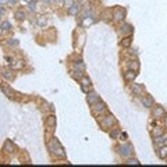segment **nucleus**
Wrapping results in <instances>:
<instances>
[{
    "mask_svg": "<svg viewBox=\"0 0 167 167\" xmlns=\"http://www.w3.org/2000/svg\"><path fill=\"white\" fill-rule=\"evenodd\" d=\"M49 150L52 152V155H54L56 157H64V149H63V146L60 145V142L57 141V139H52L50 142H49Z\"/></svg>",
    "mask_w": 167,
    "mask_h": 167,
    "instance_id": "1",
    "label": "nucleus"
},
{
    "mask_svg": "<svg viewBox=\"0 0 167 167\" xmlns=\"http://www.w3.org/2000/svg\"><path fill=\"white\" fill-rule=\"evenodd\" d=\"M117 150H118V155L121 157H130L132 155V146H131V144H123V145H120L117 148Z\"/></svg>",
    "mask_w": 167,
    "mask_h": 167,
    "instance_id": "2",
    "label": "nucleus"
},
{
    "mask_svg": "<svg viewBox=\"0 0 167 167\" xmlns=\"http://www.w3.org/2000/svg\"><path fill=\"white\" fill-rule=\"evenodd\" d=\"M106 110H107V106H106L103 102H100V100L92 104V113H94V116H100V114H103Z\"/></svg>",
    "mask_w": 167,
    "mask_h": 167,
    "instance_id": "3",
    "label": "nucleus"
},
{
    "mask_svg": "<svg viewBox=\"0 0 167 167\" xmlns=\"http://www.w3.org/2000/svg\"><path fill=\"white\" fill-rule=\"evenodd\" d=\"M116 123V118L113 114H107L104 116L103 118L100 120V125L103 127L104 130H107V128H112V125Z\"/></svg>",
    "mask_w": 167,
    "mask_h": 167,
    "instance_id": "4",
    "label": "nucleus"
},
{
    "mask_svg": "<svg viewBox=\"0 0 167 167\" xmlns=\"http://www.w3.org/2000/svg\"><path fill=\"white\" fill-rule=\"evenodd\" d=\"M0 74H1V77H4L7 81H13V79H14V74H13V70H11V68H0Z\"/></svg>",
    "mask_w": 167,
    "mask_h": 167,
    "instance_id": "5",
    "label": "nucleus"
},
{
    "mask_svg": "<svg viewBox=\"0 0 167 167\" xmlns=\"http://www.w3.org/2000/svg\"><path fill=\"white\" fill-rule=\"evenodd\" d=\"M113 18L116 21H123L125 18V10L124 9H116L113 13Z\"/></svg>",
    "mask_w": 167,
    "mask_h": 167,
    "instance_id": "6",
    "label": "nucleus"
},
{
    "mask_svg": "<svg viewBox=\"0 0 167 167\" xmlns=\"http://www.w3.org/2000/svg\"><path fill=\"white\" fill-rule=\"evenodd\" d=\"M99 100H100V96H99L98 94H95V92L88 94V96H86V102L91 104V106H92L94 103H96V102H99Z\"/></svg>",
    "mask_w": 167,
    "mask_h": 167,
    "instance_id": "7",
    "label": "nucleus"
},
{
    "mask_svg": "<svg viewBox=\"0 0 167 167\" xmlns=\"http://www.w3.org/2000/svg\"><path fill=\"white\" fill-rule=\"evenodd\" d=\"M153 116H155L156 118H164V117H166V110H164L162 106H157L156 109H155V112H153Z\"/></svg>",
    "mask_w": 167,
    "mask_h": 167,
    "instance_id": "8",
    "label": "nucleus"
},
{
    "mask_svg": "<svg viewBox=\"0 0 167 167\" xmlns=\"http://www.w3.org/2000/svg\"><path fill=\"white\" fill-rule=\"evenodd\" d=\"M120 33H123V35H131L132 33V27L130 25V24H123L121 27H120Z\"/></svg>",
    "mask_w": 167,
    "mask_h": 167,
    "instance_id": "9",
    "label": "nucleus"
},
{
    "mask_svg": "<svg viewBox=\"0 0 167 167\" xmlns=\"http://www.w3.org/2000/svg\"><path fill=\"white\" fill-rule=\"evenodd\" d=\"M155 144L157 146H163V145H167V135L162 134L159 136H155Z\"/></svg>",
    "mask_w": 167,
    "mask_h": 167,
    "instance_id": "10",
    "label": "nucleus"
},
{
    "mask_svg": "<svg viewBox=\"0 0 167 167\" xmlns=\"http://www.w3.org/2000/svg\"><path fill=\"white\" fill-rule=\"evenodd\" d=\"M127 68L132 70V71H138L139 70V63L136 61V60H128L127 61Z\"/></svg>",
    "mask_w": 167,
    "mask_h": 167,
    "instance_id": "11",
    "label": "nucleus"
},
{
    "mask_svg": "<svg viewBox=\"0 0 167 167\" xmlns=\"http://www.w3.org/2000/svg\"><path fill=\"white\" fill-rule=\"evenodd\" d=\"M142 104L145 106L146 109H150V107H153L155 106V102H153V98L152 96H146L142 99Z\"/></svg>",
    "mask_w": 167,
    "mask_h": 167,
    "instance_id": "12",
    "label": "nucleus"
},
{
    "mask_svg": "<svg viewBox=\"0 0 167 167\" xmlns=\"http://www.w3.org/2000/svg\"><path fill=\"white\" fill-rule=\"evenodd\" d=\"M131 89H132V92L135 95L144 94V88H142V85H139V84H132V85H131Z\"/></svg>",
    "mask_w": 167,
    "mask_h": 167,
    "instance_id": "13",
    "label": "nucleus"
},
{
    "mask_svg": "<svg viewBox=\"0 0 167 167\" xmlns=\"http://www.w3.org/2000/svg\"><path fill=\"white\" fill-rule=\"evenodd\" d=\"M135 77H136V71H132V70H128V71L125 73V75H124L125 81H134V79H135Z\"/></svg>",
    "mask_w": 167,
    "mask_h": 167,
    "instance_id": "14",
    "label": "nucleus"
},
{
    "mask_svg": "<svg viewBox=\"0 0 167 167\" xmlns=\"http://www.w3.org/2000/svg\"><path fill=\"white\" fill-rule=\"evenodd\" d=\"M157 155H159V157L160 159H166L167 157V146L163 145L159 148V150H157Z\"/></svg>",
    "mask_w": 167,
    "mask_h": 167,
    "instance_id": "15",
    "label": "nucleus"
},
{
    "mask_svg": "<svg viewBox=\"0 0 167 167\" xmlns=\"http://www.w3.org/2000/svg\"><path fill=\"white\" fill-rule=\"evenodd\" d=\"M131 43H132V38H131V35H128L127 38H124V39L121 41V46H123V47H130Z\"/></svg>",
    "mask_w": 167,
    "mask_h": 167,
    "instance_id": "16",
    "label": "nucleus"
},
{
    "mask_svg": "<svg viewBox=\"0 0 167 167\" xmlns=\"http://www.w3.org/2000/svg\"><path fill=\"white\" fill-rule=\"evenodd\" d=\"M79 9H81V7L78 6V3H74L73 6L68 9V13H70V14H73V15H75V14H78V13H79Z\"/></svg>",
    "mask_w": 167,
    "mask_h": 167,
    "instance_id": "17",
    "label": "nucleus"
},
{
    "mask_svg": "<svg viewBox=\"0 0 167 167\" xmlns=\"http://www.w3.org/2000/svg\"><path fill=\"white\" fill-rule=\"evenodd\" d=\"M3 148H4V150H6L7 153H13V152H14V146H13V144H11L10 141H6Z\"/></svg>",
    "mask_w": 167,
    "mask_h": 167,
    "instance_id": "18",
    "label": "nucleus"
},
{
    "mask_svg": "<svg viewBox=\"0 0 167 167\" xmlns=\"http://www.w3.org/2000/svg\"><path fill=\"white\" fill-rule=\"evenodd\" d=\"M46 125H47V127H54V125H56V117H54V116H49V117L46 118Z\"/></svg>",
    "mask_w": 167,
    "mask_h": 167,
    "instance_id": "19",
    "label": "nucleus"
},
{
    "mask_svg": "<svg viewBox=\"0 0 167 167\" xmlns=\"http://www.w3.org/2000/svg\"><path fill=\"white\" fill-rule=\"evenodd\" d=\"M14 15H15V18H17V20H25V11H22V10H17L15 11V13H14Z\"/></svg>",
    "mask_w": 167,
    "mask_h": 167,
    "instance_id": "20",
    "label": "nucleus"
},
{
    "mask_svg": "<svg viewBox=\"0 0 167 167\" xmlns=\"http://www.w3.org/2000/svg\"><path fill=\"white\" fill-rule=\"evenodd\" d=\"M46 22H47V20H46V17H45V15L38 17V20H36V24H38L39 27H45V25H46Z\"/></svg>",
    "mask_w": 167,
    "mask_h": 167,
    "instance_id": "21",
    "label": "nucleus"
},
{
    "mask_svg": "<svg viewBox=\"0 0 167 167\" xmlns=\"http://www.w3.org/2000/svg\"><path fill=\"white\" fill-rule=\"evenodd\" d=\"M94 22H95L94 17H91V18H89V17H85V18H84V21H82V25H84V27H88V25H92Z\"/></svg>",
    "mask_w": 167,
    "mask_h": 167,
    "instance_id": "22",
    "label": "nucleus"
},
{
    "mask_svg": "<svg viewBox=\"0 0 167 167\" xmlns=\"http://www.w3.org/2000/svg\"><path fill=\"white\" fill-rule=\"evenodd\" d=\"M163 134V130H162V127H155L153 130H152V135L153 136H159Z\"/></svg>",
    "mask_w": 167,
    "mask_h": 167,
    "instance_id": "23",
    "label": "nucleus"
},
{
    "mask_svg": "<svg viewBox=\"0 0 167 167\" xmlns=\"http://www.w3.org/2000/svg\"><path fill=\"white\" fill-rule=\"evenodd\" d=\"M81 86H91V79L86 78V77H82L81 78Z\"/></svg>",
    "mask_w": 167,
    "mask_h": 167,
    "instance_id": "24",
    "label": "nucleus"
},
{
    "mask_svg": "<svg viewBox=\"0 0 167 167\" xmlns=\"http://www.w3.org/2000/svg\"><path fill=\"white\" fill-rule=\"evenodd\" d=\"M0 28H1V31H9L11 28L10 22H7V21H4V22H1V25H0Z\"/></svg>",
    "mask_w": 167,
    "mask_h": 167,
    "instance_id": "25",
    "label": "nucleus"
},
{
    "mask_svg": "<svg viewBox=\"0 0 167 167\" xmlns=\"http://www.w3.org/2000/svg\"><path fill=\"white\" fill-rule=\"evenodd\" d=\"M36 6H38V4H36V1H35V0H32L31 3H29V6H28V10L31 11V13H35V11H36Z\"/></svg>",
    "mask_w": 167,
    "mask_h": 167,
    "instance_id": "26",
    "label": "nucleus"
},
{
    "mask_svg": "<svg viewBox=\"0 0 167 167\" xmlns=\"http://www.w3.org/2000/svg\"><path fill=\"white\" fill-rule=\"evenodd\" d=\"M120 134H121V131H120V130H114V131H112V132H110V138H112V139H117V138L120 136Z\"/></svg>",
    "mask_w": 167,
    "mask_h": 167,
    "instance_id": "27",
    "label": "nucleus"
},
{
    "mask_svg": "<svg viewBox=\"0 0 167 167\" xmlns=\"http://www.w3.org/2000/svg\"><path fill=\"white\" fill-rule=\"evenodd\" d=\"M102 17H103L104 20H109V18H112V10H106L102 13Z\"/></svg>",
    "mask_w": 167,
    "mask_h": 167,
    "instance_id": "28",
    "label": "nucleus"
},
{
    "mask_svg": "<svg viewBox=\"0 0 167 167\" xmlns=\"http://www.w3.org/2000/svg\"><path fill=\"white\" fill-rule=\"evenodd\" d=\"M1 91L4 92V95H6V96H9V98H11V96H13V92H11L7 86H3V88H1Z\"/></svg>",
    "mask_w": 167,
    "mask_h": 167,
    "instance_id": "29",
    "label": "nucleus"
},
{
    "mask_svg": "<svg viewBox=\"0 0 167 167\" xmlns=\"http://www.w3.org/2000/svg\"><path fill=\"white\" fill-rule=\"evenodd\" d=\"M7 45L14 47V46H17V45H18V41H17V39H14V38H13V39H9V41H7Z\"/></svg>",
    "mask_w": 167,
    "mask_h": 167,
    "instance_id": "30",
    "label": "nucleus"
},
{
    "mask_svg": "<svg viewBox=\"0 0 167 167\" xmlns=\"http://www.w3.org/2000/svg\"><path fill=\"white\" fill-rule=\"evenodd\" d=\"M74 3H75L74 0H64V4H65V7H67V9H70Z\"/></svg>",
    "mask_w": 167,
    "mask_h": 167,
    "instance_id": "31",
    "label": "nucleus"
},
{
    "mask_svg": "<svg viewBox=\"0 0 167 167\" xmlns=\"http://www.w3.org/2000/svg\"><path fill=\"white\" fill-rule=\"evenodd\" d=\"M21 67H22V61H20V60H17V63H14V65H13V68H15V70H18Z\"/></svg>",
    "mask_w": 167,
    "mask_h": 167,
    "instance_id": "32",
    "label": "nucleus"
},
{
    "mask_svg": "<svg viewBox=\"0 0 167 167\" xmlns=\"http://www.w3.org/2000/svg\"><path fill=\"white\" fill-rule=\"evenodd\" d=\"M125 164H139V162H138L136 159H131V160L125 162Z\"/></svg>",
    "mask_w": 167,
    "mask_h": 167,
    "instance_id": "33",
    "label": "nucleus"
},
{
    "mask_svg": "<svg viewBox=\"0 0 167 167\" xmlns=\"http://www.w3.org/2000/svg\"><path fill=\"white\" fill-rule=\"evenodd\" d=\"M6 3H9V0H0V4H6Z\"/></svg>",
    "mask_w": 167,
    "mask_h": 167,
    "instance_id": "34",
    "label": "nucleus"
},
{
    "mask_svg": "<svg viewBox=\"0 0 167 167\" xmlns=\"http://www.w3.org/2000/svg\"><path fill=\"white\" fill-rule=\"evenodd\" d=\"M52 1H56V3H63V0H52Z\"/></svg>",
    "mask_w": 167,
    "mask_h": 167,
    "instance_id": "35",
    "label": "nucleus"
},
{
    "mask_svg": "<svg viewBox=\"0 0 167 167\" xmlns=\"http://www.w3.org/2000/svg\"><path fill=\"white\" fill-rule=\"evenodd\" d=\"M43 1H45V3H50L52 0H43Z\"/></svg>",
    "mask_w": 167,
    "mask_h": 167,
    "instance_id": "36",
    "label": "nucleus"
},
{
    "mask_svg": "<svg viewBox=\"0 0 167 167\" xmlns=\"http://www.w3.org/2000/svg\"><path fill=\"white\" fill-rule=\"evenodd\" d=\"M74 1H75V3H81L82 0H74Z\"/></svg>",
    "mask_w": 167,
    "mask_h": 167,
    "instance_id": "37",
    "label": "nucleus"
},
{
    "mask_svg": "<svg viewBox=\"0 0 167 167\" xmlns=\"http://www.w3.org/2000/svg\"><path fill=\"white\" fill-rule=\"evenodd\" d=\"M9 3H15V0H9Z\"/></svg>",
    "mask_w": 167,
    "mask_h": 167,
    "instance_id": "38",
    "label": "nucleus"
},
{
    "mask_svg": "<svg viewBox=\"0 0 167 167\" xmlns=\"http://www.w3.org/2000/svg\"><path fill=\"white\" fill-rule=\"evenodd\" d=\"M24 1H27V3H31L32 0H24Z\"/></svg>",
    "mask_w": 167,
    "mask_h": 167,
    "instance_id": "39",
    "label": "nucleus"
},
{
    "mask_svg": "<svg viewBox=\"0 0 167 167\" xmlns=\"http://www.w3.org/2000/svg\"><path fill=\"white\" fill-rule=\"evenodd\" d=\"M0 32H1V28H0Z\"/></svg>",
    "mask_w": 167,
    "mask_h": 167,
    "instance_id": "40",
    "label": "nucleus"
}]
</instances>
